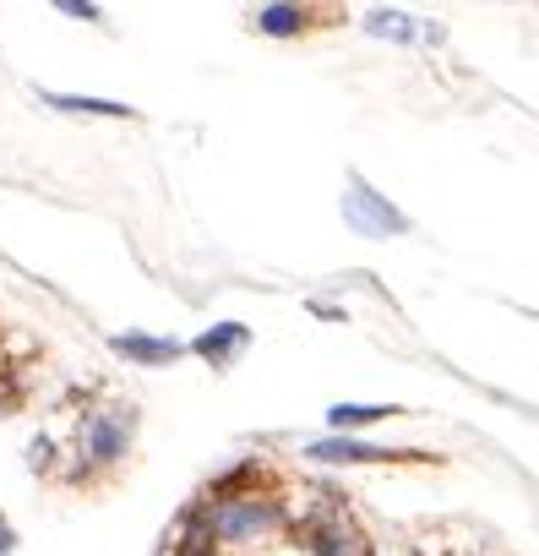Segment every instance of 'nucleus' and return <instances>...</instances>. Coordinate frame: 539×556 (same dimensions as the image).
<instances>
[{
  "label": "nucleus",
  "instance_id": "nucleus-1",
  "mask_svg": "<svg viewBox=\"0 0 539 556\" xmlns=\"http://www.w3.org/2000/svg\"><path fill=\"white\" fill-rule=\"evenodd\" d=\"M72 437L61 442V464H55V485H110L126 464H131V447H137V426H142V409L137 399H120V393H88L77 399L72 409Z\"/></svg>",
  "mask_w": 539,
  "mask_h": 556
},
{
  "label": "nucleus",
  "instance_id": "nucleus-2",
  "mask_svg": "<svg viewBox=\"0 0 539 556\" xmlns=\"http://www.w3.org/2000/svg\"><path fill=\"white\" fill-rule=\"evenodd\" d=\"M290 540L306 556H382L349 496H338L333 485H311L300 491V502L290 496Z\"/></svg>",
  "mask_w": 539,
  "mask_h": 556
},
{
  "label": "nucleus",
  "instance_id": "nucleus-3",
  "mask_svg": "<svg viewBox=\"0 0 539 556\" xmlns=\"http://www.w3.org/2000/svg\"><path fill=\"white\" fill-rule=\"evenodd\" d=\"M207 529L218 551H261L290 534V491H261V496H229V502H202Z\"/></svg>",
  "mask_w": 539,
  "mask_h": 556
},
{
  "label": "nucleus",
  "instance_id": "nucleus-4",
  "mask_svg": "<svg viewBox=\"0 0 539 556\" xmlns=\"http://www.w3.org/2000/svg\"><path fill=\"white\" fill-rule=\"evenodd\" d=\"M344 224L365 240H393V235H409V213L393 207L365 175H349L344 180Z\"/></svg>",
  "mask_w": 539,
  "mask_h": 556
},
{
  "label": "nucleus",
  "instance_id": "nucleus-5",
  "mask_svg": "<svg viewBox=\"0 0 539 556\" xmlns=\"http://www.w3.org/2000/svg\"><path fill=\"white\" fill-rule=\"evenodd\" d=\"M300 458L311 464H344V469H360V464H436V453H420V447H376V442H360L355 431H333L322 442H306Z\"/></svg>",
  "mask_w": 539,
  "mask_h": 556
},
{
  "label": "nucleus",
  "instance_id": "nucleus-6",
  "mask_svg": "<svg viewBox=\"0 0 539 556\" xmlns=\"http://www.w3.org/2000/svg\"><path fill=\"white\" fill-rule=\"evenodd\" d=\"M261 491H284V475H279V464H267L261 453H245L229 469H218L196 491V502H229V496H261Z\"/></svg>",
  "mask_w": 539,
  "mask_h": 556
},
{
  "label": "nucleus",
  "instance_id": "nucleus-7",
  "mask_svg": "<svg viewBox=\"0 0 539 556\" xmlns=\"http://www.w3.org/2000/svg\"><path fill=\"white\" fill-rule=\"evenodd\" d=\"M158 556H218V545H213V529H207V507L191 496L185 502V513L164 529V545H158Z\"/></svg>",
  "mask_w": 539,
  "mask_h": 556
},
{
  "label": "nucleus",
  "instance_id": "nucleus-8",
  "mask_svg": "<svg viewBox=\"0 0 539 556\" xmlns=\"http://www.w3.org/2000/svg\"><path fill=\"white\" fill-rule=\"evenodd\" d=\"M245 344H251V328H245V323H213L207 333H196V339L185 344V355H196V361L229 371V366L245 355Z\"/></svg>",
  "mask_w": 539,
  "mask_h": 556
},
{
  "label": "nucleus",
  "instance_id": "nucleus-9",
  "mask_svg": "<svg viewBox=\"0 0 539 556\" xmlns=\"http://www.w3.org/2000/svg\"><path fill=\"white\" fill-rule=\"evenodd\" d=\"M110 350H115L126 366H147V371L175 366V361L185 355V344H180V339H153V333H115V339H110Z\"/></svg>",
  "mask_w": 539,
  "mask_h": 556
},
{
  "label": "nucleus",
  "instance_id": "nucleus-10",
  "mask_svg": "<svg viewBox=\"0 0 539 556\" xmlns=\"http://www.w3.org/2000/svg\"><path fill=\"white\" fill-rule=\"evenodd\" d=\"M39 104H44V110H61V115H93V121H137V110H131V104H120V99H88V93H50V88H39Z\"/></svg>",
  "mask_w": 539,
  "mask_h": 556
},
{
  "label": "nucleus",
  "instance_id": "nucleus-11",
  "mask_svg": "<svg viewBox=\"0 0 539 556\" xmlns=\"http://www.w3.org/2000/svg\"><path fill=\"white\" fill-rule=\"evenodd\" d=\"M251 28L267 34V39H300V34L311 28V17H306L300 0H267V7H256Z\"/></svg>",
  "mask_w": 539,
  "mask_h": 556
},
{
  "label": "nucleus",
  "instance_id": "nucleus-12",
  "mask_svg": "<svg viewBox=\"0 0 539 556\" xmlns=\"http://www.w3.org/2000/svg\"><path fill=\"white\" fill-rule=\"evenodd\" d=\"M365 34L371 39H393V45H441V28H425L409 12H371L365 17Z\"/></svg>",
  "mask_w": 539,
  "mask_h": 556
},
{
  "label": "nucleus",
  "instance_id": "nucleus-13",
  "mask_svg": "<svg viewBox=\"0 0 539 556\" xmlns=\"http://www.w3.org/2000/svg\"><path fill=\"white\" fill-rule=\"evenodd\" d=\"M393 415H403V409L398 404H333L328 409V426L333 431H365V426H382Z\"/></svg>",
  "mask_w": 539,
  "mask_h": 556
},
{
  "label": "nucleus",
  "instance_id": "nucleus-14",
  "mask_svg": "<svg viewBox=\"0 0 539 556\" xmlns=\"http://www.w3.org/2000/svg\"><path fill=\"white\" fill-rule=\"evenodd\" d=\"M55 464H61V437L39 431V437L28 442V469H34V475H55Z\"/></svg>",
  "mask_w": 539,
  "mask_h": 556
},
{
  "label": "nucleus",
  "instance_id": "nucleus-15",
  "mask_svg": "<svg viewBox=\"0 0 539 556\" xmlns=\"http://www.w3.org/2000/svg\"><path fill=\"white\" fill-rule=\"evenodd\" d=\"M55 12H66V17H77V23H104V12H99V0H50Z\"/></svg>",
  "mask_w": 539,
  "mask_h": 556
},
{
  "label": "nucleus",
  "instance_id": "nucleus-16",
  "mask_svg": "<svg viewBox=\"0 0 539 556\" xmlns=\"http://www.w3.org/2000/svg\"><path fill=\"white\" fill-rule=\"evenodd\" d=\"M311 312H317L322 323H349V312H344V306H328V301H311Z\"/></svg>",
  "mask_w": 539,
  "mask_h": 556
},
{
  "label": "nucleus",
  "instance_id": "nucleus-17",
  "mask_svg": "<svg viewBox=\"0 0 539 556\" xmlns=\"http://www.w3.org/2000/svg\"><path fill=\"white\" fill-rule=\"evenodd\" d=\"M12 551H17V529L0 518V556H12Z\"/></svg>",
  "mask_w": 539,
  "mask_h": 556
},
{
  "label": "nucleus",
  "instance_id": "nucleus-18",
  "mask_svg": "<svg viewBox=\"0 0 539 556\" xmlns=\"http://www.w3.org/2000/svg\"><path fill=\"white\" fill-rule=\"evenodd\" d=\"M393 556H425V551H420V545H403V551H393Z\"/></svg>",
  "mask_w": 539,
  "mask_h": 556
}]
</instances>
